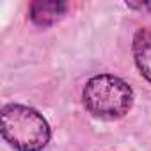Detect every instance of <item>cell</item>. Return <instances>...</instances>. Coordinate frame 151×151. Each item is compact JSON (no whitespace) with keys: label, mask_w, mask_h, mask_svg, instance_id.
Instances as JSON below:
<instances>
[{"label":"cell","mask_w":151,"mask_h":151,"mask_svg":"<svg viewBox=\"0 0 151 151\" xmlns=\"http://www.w3.org/2000/svg\"><path fill=\"white\" fill-rule=\"evenodd\" d=\"M0 132L4 140L18 151H41L52 137L48 121L36 109L20 103L2 107Z\"/></svg>","instance_id":"1"},{"label":"cell","mask_w":151,"mask_h":151,"mask_svg":"<svg viewBox=\"0 0 151 151\" xmlns=\"http://www.w3.org/2000/svg\"><path fill=\"white\" fill-rule=\"evenodd\" d=\"M82 100L89 114L98 119L114 121L130 112L133 105V91L123 78L101 73L87 80Z\"/></svg>","instance_id":"2"},{"label":"cell","mask_w":151,"mask_h":151,"mask_svg":"<svg viewBox=\"0 0 151 151\" xmlns=\"http://www.w3.org/2000/svg\"><path fill=\"white\" fill-rule=\"evenodd\" d=\"M68 11L66 2H59V0H36L29 7V18L34 25L37 27H50L57 23Z\"/></svg>","instance_id":"3"},{"label":"cell","mask_w":151,"mask_h":151,"mask_svg":"<svg viewBox=\"0 0 151 151\" xmlns=\"http://www.w3.org/2000/svg\"><path fill=\"white\" fill-rule=\"evenodd\" d=\"M133 59L142 77L151 82V29H139L132 43Z\"/></svg>","instance_id":"4"},{"label":"cell","mask_w":151,"mask_h":151,"mask_svg":"<svg viewBox=\"0 0 151 151\" xmlns=\"http://www.w3.org/2000/svg\"><path fill=\"white\" fill-rule=\"evenodd\" d=\"M132 7H140V9H147V11H151V2H147V4H140V6H132Z\"/></svg>","instance_id":"5"}]
</instances>
